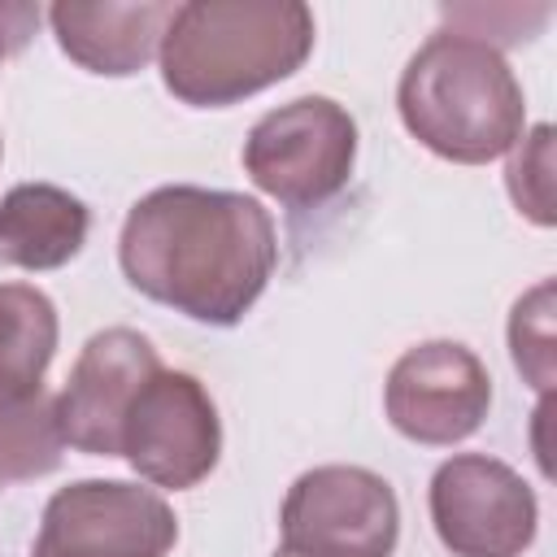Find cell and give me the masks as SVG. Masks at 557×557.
Masks as SVG:
<instances>
[{
	"instance_id": "cell-1",
	"label": "cell",
	"mask_w": 557,
	"mask_h": 557,
	"mask_svg": "<svg viewBox=\"0 0 557 557\" xmlns=\"http://www.w3.org/2000/svg\"><path fill=\"white\" fill-rule=\"evenodd\" d=\"M117 261L148 300L191 322L235 326L274 274L278 235L252 196L174 183L131 205Z\"/></svg>"
},
{
	"instance_id": "cell-2",
	"label": "cell",
	"mask_w": 557,
	"mask_h": 557,
	"mask_svg": "<svg viewBox=\"0 0 557 557\" xmlns=\"http://www.w3.org/2000/svg\"><path fill=\"white\" fill-rule=\"evenodd\" d=\"M313 13L300 0H191L174 4L161 35L165 91L196 109H226L305 65Z\"/></svg>"
},
{
	"instance_id": "cell-3",
	"label": "cell",
	"mask_w": 557,
	"mask_h": 557,
	"mask_svg": "<svg viewBox=\"0 0 557 557\" xmlns=\"http://www.w3.org/2000/svg\"><path fill=\"white\" fill-rule=\"evenodd\" d=\"M405 131L444 161L487 165L522 139L527 100L496 44L466 30L431 35L396 87Z\"/></svg>"
},
{
	"instance_id": "cell-4",
	"label": "cell",
	"mask_w": 557,
	"mask_h": 557,
	"mask_svg": "<svg viewBox=\"0 0 557 557\" xmlns=\"http://www.w3.org/2000/svg\"><path fill=\"white\" fill-rule=\"evenodd\" d=\"M57 352V309L30 283H0V487L61 466V418L44 374Z\"/></svg>"
},
{
	"instance_id": "cell-5",
	"label": "cell",
	"mask_w": 557,
	"mask_h": 557,
	"mask_svg": "<svg viewBox=\"0 0 557 557\" xmlns=\"http://www.w3.org/2000/svg\"><path fill=\"white\" fill-rule=\"evenodd\" d=\"M357 161V122L326 96H300L270 109L244 139L248 178L287 209H318L348 187Z\"/></svg>"
},
{
	"instance_id": "cell-6",
	"label": "cell",
	"mask_w": 557,
	"mask_h": 557,
	"mask_svg": "<svg viewBox=\"0 0 557 557\" xmlns=\"http://www.w3.org/2000/svg\"><path fill=\"white\" fill-rule=\"evenodd\" d=\"M278 527L292 557H392L400 505L366 466H313L287 487Z\"/></svg>"
},
{
	"instance_id": "cell-7",
	"label": "cell",
	"mask_w": 557,
	"mask_h": 557,
	"mask_svg": "<svg viewBox=\"0 0 557 557\" xmlns=\"http://www.w3.org/2000/svg\"><path fill=\"white\" fill-rule=\"evenodd\" d=\"M178 518L161 492L126 479H78L44 505L30 557H165Z\"/></svg>"
},
{
	"instance_id": "cell-8",
	"label": "cell",
	"mask_w": 557,
	"mask_h": 557,
	"mask_svg": "<svg viewBox=\"0 0 557 557\" xmlns=\"http://www.w3.org/2000/svg\"><path fill=\"white\" fill-rule=\"evenodd\" d=\"M535 518L531 483L487 453H457L431 479V522L453 557H522Z\"/></svg>"
},
{
	"instance_id": "cell-9",
	"label": "cell",
	"mask_w": 557,
	"mask_h": 557,
	"mask_svg": "<svg viewBox=\"0 0 557 557\" xmlns=\"http://www.w3.org/2000/svg\"><path fill=\"white\" fill-rule=\"evenodd\" d=\"M222 453V422L205 383L187 370H157L122 426V457L157 487L183 492L209 479Z\"/></svg>"
},
{
	"instance_id": "cell-10",
	"label": "cell",
	"mask_w": 557,
	"mask_h": 557,
	"mask_svg": "<svg viewBox=\"0 0 557 557\" xmlns=\"http://www.w3.org/2000/svg\"><path fill=\"white\" fill-rule=\"evenodd\" d=\"M487 405H492L487 366L457 339H426L400 352L383 387L387 422L405 440L431 448L470 440L483 426Z\"/></svg>"
},
{
	"instance_id": "cell-11",
	"label": "cell",
	"mask_w": 557,
	"mask_h": 557,
	"mask_svg": "<svg viewBox=\"0 0 557 557\" xmlns=\"http://www.w3.org/2000/svg\"><path fill=\"white\" fill-rule=\"evenodd\" d=\"M157 370H161V357L148 344V335L131 326L96 331L83 344L65 392L57 396L65 444L87 457H122L126 413Z\"/></svg>"
},
{
	"instance_id": "cell-12",
	"label": "cell",
	"mask_w": 557,
	"mask_h": 557,
	"mask_svg": "<svg viewBox=\"0 0 557 557\" xmlns=\"http://www.w3.org/2000/svg\"><path fill=\"white\" fill-rule=\"evenodd\" d=\"M170 13H174V4H161V0H144V4H70V0H61L48 9V22L70 61H78L91 74L126 78L152 61Z\"/></svg>"
},
{
	"instance_id": "cell-13",
	"label": "cell",
	"mask_w": 557,
	"mask_h": 557,
	"mask_svg": "<svg viewBox=\"0 0 557 557\" xmlns=\"http://www.w3.org/2000/svg\"><path fill=\"white\" fill-rule=\"evenodd\" d=\"M91 213L52 183H17L0 196V261L17 270H57L87 244Z\"/></svg>"
},
{
	"instance_id": "cell-14",
	"label": "cell",
	"mask_w": 557,
	"mask_h": 557,
	"mask_svg": "<svg viewBox=\"0 0 557 557\" xmlns=\"http://www.w3.org/2000/svg\"><path fill=\"white\" fill-rule=\"evenodd\" d=\"M509 352L522 379L548 396L553 387V283H535L509 313Z\"/></svg>"
},
{
	"instance_id": "cell-15",
	"label": "cell",
	"mask_w": 557,
	"mask_h": 557,
	"mask_svg": "<svg viewBox=\"0 0 557 557\" xmlns=\"http://www.w3.org/2000/svg\"><path fill=\"white\" fill-rule=\"evenodd\" d=\"M509 196L518 205L522 218H531L535 226H553L557 222V196H553V126H535L531 135H522L509 148V170H505Z\"/></svg>"
},
{
	"instance_id": "cell-16",
	"label": "cell",
	"mask_w": 557,
	"mask_h": 557,
	"mask_svg": "<svg viewBox=\"0 0 557 557\" xmlns=\"http://www.w3.org/2000/svg\"><path fill=\"white\" fill-rule=\"evenodd\" d=\"M39 26V4L26 0H0V61L22 52Z\"/></svg>"
},
{
	"instance_id": "cell-17",
	"label": "cell",
	"mask_w": 557,
	"mask_h": 557,
	"mask_svg": "<svg viewBox=\"0 0 557 557\" xmlns=\"http://www.w3.org/2000/svg\"><path fill=\"white\" fill-rule=\"evenodd\" d=\"M274 557H292V553H283V548H278V553H274Z\"/></svg>"
}]
</instances>
